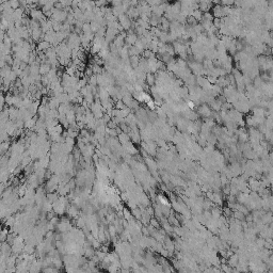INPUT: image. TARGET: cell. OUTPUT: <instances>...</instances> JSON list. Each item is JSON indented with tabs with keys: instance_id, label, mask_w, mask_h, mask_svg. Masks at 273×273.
<instances>
[{
	"instance_id": "obj_6",
	"label": "cell",
	"mask_w": 273,
	"mask_h": 273,
	"mask_svg": "<svg viewBox=\"0 0 273 273\" xmlns=\"http://www.w3.org/2000/svg\"><path fill=\"white\" fill-rule=\"evenodd\" d=\"M9 3L12 10H17L18 8H20V2L19 1H9Z\"/></svg>"
},
{
	"instance_id": "obj_7",
	"label": "cell",
	"mask_w": 273,
	"mask_h": 273,
	"mask_svg": "<svg viewBox=\"0 0 273 273\" xmlns=\"http://www.w3.org/2000/svg\"><path fill=\"white\" fill-rule=\"evenodd\" d=\"M149 222H151L152 227H154V228H156V229H158L159 227H160V223H159L158 220H157V219H153V218H152Z\"/></svg>"
},
{
	"instance_id": "obj_3",
	"label": "cell",
	"mask_w": 273,
	"mask_h": 273,
	"mask_svg": "<svg viewBox=\"0 0 273 273\" xmlns=\"http://www.w3.org/2000/svg\"><path fill=\"white\" fill-rule=\"evenodd\" d=\"M156 81V78H155V75L154 74H146V78H145V83L147 84L148 86H154V83H155Z\"/></svg>"
},
{
	"instance_id": "obj_8",
	"label": "cell",
	"mask_w": 273,
	"mask_h": 273,
	"mask_svg": "<svg viewBox=\"0 0 273 273\" xmlns=\"http://www.w3.org/2000/svg\"><path fill=\"white\" fill-rule=\"evenodd\" d=\"M123 212H124V217L126 220H130L131 219V211L130 210H128L127 208H125L124 210H123Z\"/></svg>"
},
{
	"instance_id": "obj_1",
	"label": "cell",
	"mask_w": 273,
	"mask_h": 273,
	"mask_svg": "<svg viewBox=\"0 0 273 273\" xmlns=\"http://www.w3.org/2000/svg\"><path fill=\"white\" fill-rule=\"evenodd\" d=\"M51 47V44H49L48 42H46V41H40V42L37 43V51H43L45 52L47 49H49V48Z\"/></svg>"
},
{
	"instance_id": "obj_5",
	"label": "cell",
	"mask_w": 273,
	"mask_h": 273,
	"mask_svg": "<svg viewBox=\"0 0 273 273\" xmlns=\"http://www.w3.org/2000/svg\"><path fill=\"white\" fill-rule=\"evenodd\" d=\"M115 108H117V110H123L125 109V108H128L125 106V103H123L122 100H117V103H115Z\"/></svg>"
},
{
	"instance_id": "obj_4",
	"label": "cell",
	"mask_w": 273,
	"mask_h": 273,
	"mask_svg": "<svg viewBox=\"0 0 273 273\" xmlns=\"http://www.w3.org/2000/svg\"><path fill=\"white\" fill-rule=\"evenodd\" d=\"M88 83L90 84L91 86H97V75H92L90 78L88 79Z\"/></svg>"
},
{
	"instance_id": "obj_2",
	"label": "cell",
	"mask_w": 273,
	"mask_h": 273,
	"mask_svg": "<svg viewBox=\"0 0 273 273\" xmlns=\"http://www.w3.org/2000/svg\"><path fill=\"white\" fill-rule=\"evenodd\" d=\"M50 69H51V66L48 63H42L40 65V75L41 76H45V75L48 74V72Z\"/></svg>"
}]
</instances>
